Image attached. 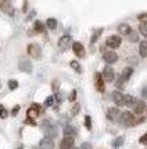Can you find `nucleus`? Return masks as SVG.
Masks as SVG:
<instances>
[{
	"instance_id": "f257e3e1",
	"label": "nucleus",
	"mask_w": 147,
	"mask_h": 149,
	"mask_svg": "<svg viewBox=\"0 0 147 149\" xmlns=\"http://www.w3.org/2000/svg\"><path fill=\"white\" fill-rule=\"evenodd\" d=\"M26 53H28L29 57L35 58V60H39L42 57V49H40V46L38 43H29L26 46Z\"/></svg>"
},
{
	"instance_id": "f03ea898",
	"label": "nucleus",
	"mask_w": 147,
	"mask_h": 149,
	"mask_svg": "<svg viewBox=\"0 0 147 149\" xmlns=\"http://www.w3.org/2000/svg\"><path fill=\"white\" fill-rule=\"evenodd\" d=\"M119 123L124 124V125H133V124H136V120H135V116L132 111H121V116H119Z\"/></svg>"
},
{
	"instance_id": "7ed1b4c3",
	"label": "nucleus",
	"mask_w": 147,
	"mask_h": 149,
	"mask_svg": "<svg viewBox=\"0 0 147 149\" xmlns=\"http://www.w3.org/2000/svg\"><path fill=\"white\" fill-rule=\"evenodd\" d=\"M121 43H122V38L119 35H111L106 40V45L108 46L110 49H118L121 46Z\"/></svg>"
},
{
	"instance_id": "20e7f679",
	"label": "nucleus",
	"mask_w": 147,
	"mask_h": 149,
	"mask_svg": "<svg viewBox=\"0 0 147 149\" xmlns=\"http://www.w3.org/2000/svg\"><path fill=\"white\" fill-rule=\"evenodd\" d=\"M58 47H60V50H67L70 45H72V36H71L70 33H65L63 35L61 38L58 39Z\"/></svg>"
},
{
	"instance_id": "39448f33",
	"label": "nucleus",
	"mask_w": 147,
	"mask_h": 149,
	"mask_svg": "<svg viewBox=\"0 0 147 149\" xmlns=\"http://www.w3.org/2000/svg\"><path fill=\"white\" fill-rule=\"evenodd\" d=\"M40 113H42V107H40L38 103H33L32 106L26 110V117H28V118H33V120H35V118H36Z\"/></svg>"
},
{
	"instance_id": "423d86ee",
	"label": "nucleus",
	"mask_w": 147,
	"mask_h": 149,
	"mask_svg": "<svg viewBox=\"0 0 147 149\" xmlns=\"http://www.w3.org/2000/svg\"><path fill=\"white\" fill-rule=\"evenodd\" d=\"M103 60L107 63V64H114L115 61H118V54L114 50H108V52L103 53Z\"/></svg>"
},
{
	"instance_id": "0eeeda50",
	"label": "nucleus",
	"mask_w": 147,
	"mask_h": 149,
	"mask_svg": "<svg viewBox=\"0 0 147 149\" xmlns=\"http://www.w3.org/2000/svg\"><path fill=\"white\" fill-rule=\"evenodd\" d=\"M101 74H103V78H104V81H107V82H112V81H114L115 72H114V68H112V67H110V65H106Z\"/></svg>"
},
{
	"instance_id": "6e6552de",
	"label": "nucleus",
	"mask_w": 147,
	"mask_h": 149,
	"mask_svg": "<svg viewBox=\"0 0 147 149\" xmlns=\"http://www.w3.org/2000/svg\"><path fill=\"white\" fill-rule=\"evenodd\" d=\"M95 86L99 92H104L106 86H104V78H103L101 72H96L95 74Z\"/></svg>"
},
{
	"instance_id": "1a4fd4ad",
	"label": "nucleus",
	"mask_w": 147,
	"mask_h": 149,
	"mask_svg": "<svg viewBox=\"0 0 147 149\" xmlns=\"http://www.w3.org/2000/svg\"><path fill=\"white\" fill-rule=\"evenodd\" d=\"M111 97H112V100H114V103L117 104V106H125V95H124L122 92L114 91L112 95H111Z\"/></svg>"
},
{
	"instance_id": "9d476101",
	"label": "nucleus",
	"mask_w": 147,
	"mask_h": 149,
	"mask_svg": "<svg viewBox=\"0 0 147 149\" xmlns=\"http://www.w3.org/2000/svg\"><path fill=\"white\" fill-rule=\"evenodd\" d=\"M72 50L75 53V56H78V57H81V58L86 56L85 47H83V45L81 42H74V43H72Z\"/></svg>"
},
{
	"instance_id": "9b49d317",
	"label": "nucleus",
	"mask_w": 147,
	"mask_h": 149,
	"mask_svg": "<svg viewBox=\"0 0 147 149\" xmlns=\"http://www.w3.org/2000/svg\"><path fill=\"white\" fill-rule=\"evenodd\" d=\"M75 145L74 136H64L60 142V149H72Z\"/></svg>"
},
{
	"instance_id": "f8f14e48",
	"label": "nucleus",
	"mask_w": 147,
	"mask_h": 149,
	"mask_svg": "<svg viewBox=\"0 0 147 149\" xmlns=\"http://www.w3.org/2000/svg\"><path fill=\"white\" fill-rule=\"evenodd\" d=\"M146 103H144V100H140V99H136V103L133 106V113L135 114H137V116H140L143 114L144 111H146Z\"/></svg>"
},
{
	"instance_id": "ddd939ff",
	"label": "nucleus",
	"mask_w": 147,
	"mask_h": 149,
	"mask_svg": "<svg viewBox=\"0 0 147 149\" xmlns=\"http://www.w3.org/2000/svg\"><path fill=\"white\" fill-rule=\"evenodd\" d=\"M18 67L19 70L24 72H32V64H31V61L28 58H21L18 61Z\"/></svg>"
},
{
	"instance_id": "4468645a",
	"label": "nucleus",
	"mask_w": 147,
	"mask_h": 149,
	"mask_svg": "<svg viewBox=\"0 0 147 149\" xmlns=\"http://www.w3.org/2000/svg\"><path fill=\"white\" fill-rule=\"evenodd\" d=\"M121 116V111L118 107H110L108 110H107V118H108L110 121H115V120H118Z\"/></svg>"
},
{
	"instance_id": "2eb2a0df",
	"label": "nucleus",
	"mask_w": 147,
	"mask_h": 149,
	"mask_svg": "<svg viewBox=\"0 0 147 149\" xmlns=\"http://www.w3.org/2000/svg\"><path fill=\"white\" fill-rule=\"evenodd\" d=\"M53 146H54V142H53V138L50 136H45L39 142V149H53Z\"/></svg>"
},
{
	"instance_id": "dca6fc26",
	"label": "nucleus",
	"mask_w": 147,
	"mask_h": 149,
	"mask_svg": "<svg viewBox=\"0 0 147 149\" xmlns=\"http://www.w3.org/2000/svg\"><path fill=\"white\" fill-rule=\"evenodd\" d=\"M43 130H45V132L47 134L46 136H54L56 135V128H54V125L51 123H49V121H43Z\"/></svg>"
},
{
	"instance_id": "f3484780",
	"label": "nucleus",
	"mask_w": 147,
	"mask_h": 149,
	"mask_svg": "<svg viewBox=\"0 0 147 149\" xmlns=\"http://www.w3.org/2000/svg\"><path fill=\"white\" fill-rule=\"evenodd\" d=\"M118 32L121 33V35H124V36H128L129 33L132 32V28H130V25H129V24H126V22H122V24H119V25H118Z\"/></svg>"
},
{
	"instance_id": "a211bd4d",
	"label": "nucleus",
	"mask_w": 147,
	"mask_h": 149,
	"mask_svg": "<svg viewBox=\"0 0 147 149\" xmlns=\"http://www.w3.org/2000/svg\"><path fill=\"white\" fill-rule=\"evenodd\" d=\"M132 74H133V68H132V67H125V68L122 70V72H121V78L126 82L129 78H130Z\"/></svg>"
},
{
	"instance_id": "6ab92c4d",
	"label": "nucleus",
	"mask_w": 147,
	"mask_h": 149,
	"mask_svg": "<svg viewBox=\"0 0 147 149\" xmlns=\"http://www.w3.org/2000/svg\"><path fill=\"white\" fill-rule=\"evenodd\" d=\"M139 54L140 57H147V40H143L139 45Z\"/></svg>"
},
{
	"instance_id": "aec40b11",
	"label": "nucleus",
	"mask_w": 147,
	"mask_h": 149,
	"mask_svg": "<svg viewBox=\"0 0 147 149\" xmlns=\"http://www.w3.org/2000/svg\"><path fill=\"white\" fill-rule=\"evenodd\" d=\"M75 134H77L75 127H72V125H65L64 127V135L65 136H74Z\"/></svg>"
},
{
	"instance_id": "412c9836",
	"label": "nucleus",
	"mask_w": 147,
	"mask_h": 149,
	"mask_svg": "<svg viewBox=\"0 0 147 149\" xmlns=\"http://www.w3.org/2000/svg\"><path fill=\"white\" fill-rule=\"evenodd\" d=\"M33 29H35V32L43 33L45 32V24H43V22H40V21H35V24H33Z\"/></svg>"
},
{
	"instance_id": "4be33fe9",
	"label": "nucleus",
	"mask_w": 147,
	"mask_h": 149,
	"mask_svg": "<svg viewBox=\"0 0 147 149\" xmlns=\"http://www.w3.org/2000/svg\"><path fill=\"white\" fill-rule=\"evenodd\" d=\"M46 26L51 29V31H54L56 28H57V19L56 18H47L46 19Z\"/></svg>"
},
{
	"instance_id": "5701e85b",
	"label": "nucleus",
	"mask_w": 147,
	"mask_h": 149,
	"mask_svg": "<svg viewBox=\"0 0 147 149\" xmlns=\"http://www.w3.org/2000/svg\"><path fill=\"white\" fill-rule=\"evenodd\" d=\"M136 103V99L132 95H125V106L126 107H133Z\"/></svg>"
},
{
	"instance_id": "b1692460",
	"label": "nucleus",
	"mask_w": 147,
	"mask_h": 149,
	"mask_svg": "<svg viewBox=\"0 0 147 149\" xmlns=\"http://www.w3.org/2000/svg\"><path fill=\"white\" fill-rule=\"evenodd\" d=\"M101 33H103V28H100V29H97V31H95V33H93V35H92V38H90V43L93 45V43L96 42L97 39L100 38V35H101Z\"/></svg>"
},
{
	"instance_id": "393cba45",
	"label": "nucleus",
	"mask_w": 147,
	"mask_h": 149,
	"mask_svg": "<svg viewBox=\"0 0 147 149\" xmlns=\"http://www.w3.org/2000/svg\"><path fill=\"white\" fill-rule=\"evenodd\" d=\"M3 10H4V13L8 14V15H14V7L7 1L6 4H4V7H3Z\"/></svg>"
},
{
	"instance_id": "a878e982",
	"label": "nucleus",
	"mask_w": 147,
	"mask_h": 149,
	"mask_svg": "<svg viewBox=\"0 0 147 149\" xmlns=\"http://www.w3.org/2000/svg\"><path fill=\"white\" fill-rule=\"evenodd\" d=\"M70 65L77 72H82V68H81V64L78 63L77 60H72V61H70Z\"/></svg>"
},
{
	"instance_id": "bb28decb",
	"label": "nucleus",
	"mask_w": 147,
	"mask_h": 149,
	"mask_svg": "<svg viewBox=\"0 0 147 149\" xmlns=\"http://www.w3.org/2000/svg\"><path fill=\"white\" fill-rule=\"evenodd\" d=\"M139 32H140V35H143L144 38H147V24H140V25H139Z\"/></svg>"
},
{
	"instance_id": "cd10ccee",
	"label": "nucleus",
	"mask_w": 147,
	"mask_h": 149,
	"mask_svg": "<svg viewBox=\"0 0 147 149\" xmlns=\"http://www.w3.org/2000/svg\"><path fill=\"white\" fill-rule=\"evenodd\" d=\"M79 111H81V104L75 103V104H74V107L71 109V116H77Z\"/></svg>"
},
{
	"instance_id": "c85d7f7f",
	"label": "nucleus",
	"mask_w": 147,
	"mask_h": 149,
	"mask_svg": "<svg viewBox=\"0 0 147 149\" xmlns=\"http://www.w3.org/2000/svg\"><path fill=\"white\" fill-rule=\"evenodd\" d=\"M54 99H56L54 96H47V97H46V100H45V106H46V107H50V106H53V104H54Z\"/></svg>"
},
{
	"instance_id": "c756f323",
	"label": "nucleus",
	"mask_w": 147,
	"mask_h": 149,
	"mask_svg": "<svg viewBox=\"0 0 147 149\" xmlns=\"http://www.w3.org/2000/svg\"><path fill=\"white\" fill-rule=\"evenodd\" d=\"M128 38H129V40H130V42H137V40H139V35L132 31V32L128 35Z\"/></svg>"
},
{
	"instance_id": "7c9ffc66",
	"label": "nucleus",
	"mask_w": 147,
	"mask_h": 149,
	"mask_svg": "<svg viewBox=\"0 0 147 149\" xmlns=\"http://www.w3.org/2000/svg\"><path fill=\"white\" fill-rule=\"evenodd\" d=\"M8 88H10L11 91L17 89V88H18V82H17L15 79H10V81H8Z\"/></svg>"
},
{
	"instance_id": "2f4dec72",
	"label": "nucleus",
	"mask_w": 147,
	"mask_h": 149,
	"mask_svg": "<svg viewBox=\"0 0 147 149\" xmlns=\"http://www.w3.org/2000/svg\"><path fill=\"white\" fill-rule=\"evenodd\" d=\"M137 19L140 21V24H147V13H141L137 15Z\"/></svg>"
},
{
	"instance_id": "473e14b6",
	"label": "nucleus",
	"mask_w": 147,
	"mask_h": 149,
	"mask_svg": "<svg viewBox=\"0 0 147 149\" xmlns=\"http://www.w3.org/2000/svg\"><path fill=\"white\" fill-rule=\"evenodd\" d=\"M85 125L88 130H92V118L90 116H85Z\"/></svg>"
},
{
	"instance_id": "72a5a7b5",
	"label": "nucleus",
	"mask_w": 147,
	"mask_h": 149,
	"mask_svg": "<svg viewBox=\"0 0 147 149\" xmlns=\"http://www.w3.org/2000/svg\"><path fill=\"white\" fill-rule=\"evenodd\" d=\"M75 99H77V89H72L70 93V96H68V100H70V102H75Z\"/></svg>"
},
{
	"instance_id": "f704fd0d",
	"label": "nucleus",
	"mask_w": 147,
	"mask_h": 149,
	"mask_svg": "<svg viewBox=\"0 0 147 149\" xmlns=\"http://www.w3.org/2000/svg\"><path fill=\"white\" fill-rule=\"evenodd\" d=\"M139 142L141 143V145H147V132L144 134V135L140 136V139H139Z\"/></svg>"
},
{
	"instance_id": "c9c22d12",
	"label": "nucleus",
	"mask_w": 147,
	"mask_h": 149,
	"mask_svg": "<svg viewBox=\"0 0 147 149\" xmlns=\"http://www.w3.org/2000/svg\"><path fill=\"white\" fill-rule=\"evenodd\" d=\"M124 82H125V81H124V79H122V78L119 77V78H118V81L115 82V85H117V88H119V89H121L122 86H124Z\"/></svg>"
},
{
	"instance_id": "e433bc0d",
	"label": "nucleus",
	"mask_w": 147,
	"mask_h": 149,
	"mask_svg": "<svg viewBox=\"0 0 147 149\" xmlns=\"http://www.w3.org/2000/svg\"><path fill=\"white\" fill-rule=\"evenodd\" d=\"M122 142H124V138H122V136H119V138H117V139H115L114 146H121Z\"/></svg>"
},
{
	"instance_id": "4c0bfd02",
	"label": "nucleus",
	"mask_w": 147,
	"mask_h": 149,
	"mask_svg": "<svg viewBox=\"0 0 147 149\" xmlns=\"http://www.w3.org/2000/svg\"><path fill=\"white\" fill-rule=\"evenodd\" d=\"M0 117H6V110H4L3 104H0Z\"/></svg>"
},
{
	"instance_id": "58836bf2",
	"label": "nucleus",
	"mask_w": 147,
	"mask_h": 149,
	"mask_svg": "<svg viewBox=\"0 0 147 149\" xmlns=\"http://www.w3.org/2000/svg\"><path fill=\"white\" fill-rule=\"evenodd\" d=\"M25 124H31V125H36V123H35V120H33V118H26V120H25Z\"/></svg>"
},
{
	"instance_id": "ea45409f",
	"label": "nucleus",
	"mask_w": 147,
	"mask_h": 149,
	"mask_svg": "<svg viewBox=\"0 0 147 149\" xmlns=\"http://www.w3.org/2000/svg\"><path fill=\"white\" fill-rule=\"evenodd\" d=\"M18 111H19V106H14V109L11 110V114H13V116H15Z\"/></svg>"
},
{
	"instance_id": "a19ab883",
	"label": "nucleus",
	"mask_w": 147,
	"mask_h": 149,
	"mask_svg": "<svg viewBox=\"0 0 147 149\" xmlns=\"http://www.w3.org/2000/svg\"><path fill=\"white\" fill-rule=\"evenodd\" d=\"M81 149H92V146H90V143H82Z\"/></svg>"
},
{
	"instance_id": "79ce46f5",
	"label": "nucleus",
	"mask_w": 147,
	"mask_h": 149,
	"mask_svg": "<svg viewBox=\"0 0 147 149\" xmlns=\"http://www.w3.org/2000/svg\"><path fill=\"white\" fill-rule=\"evenodd\" d=\"M6 3H7V0H0V8H1V7H4Z\"/></svg>"
},
{
	"instance_id": "37998d69",
	"label": "nucleus",
	"mask_w": 147,
	"mask_h": 149,
	"mask_svg": "<svg viewBox=\"0 0 147 149\" xmlns=\"http://www.w3.org/2000/svg\"><path fill=\"white\" fill-rule=\"evenodd\" d=\"M143 96L147 97V88H144V89H143Z\"/></svg>"
},
{
	"instance_id": "c03bdc74",
	"label": "nucleus",
	"mask_w": 147,
	"mask_h": 149,
	"mask_svg": "<svg viewBox=\"0 0 147 149\" xmlns=\"http://www.w3.org/2000/svg\"><path fill=\"white\" fill-rule=\"evenodd\" d=\"M72 149H81V148H72Z\"/></svg>"
},
{
	"instance_id": "a18cd8bd",
	"label": "nucleus",
	"mask_w": 147,
	"mask_h": 149,
	"mask_svg": "<svg viewBox=\"0 0 147 149\" xmlns=\"http://www.w3.org/2000/svg\"><path fill=\"white\" fill-rule=\"evenodd\" d=\"M146 110H147V107H146Z\"/></svg>"
}]
</instances>
